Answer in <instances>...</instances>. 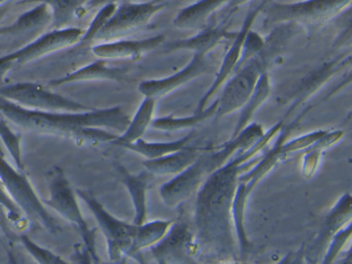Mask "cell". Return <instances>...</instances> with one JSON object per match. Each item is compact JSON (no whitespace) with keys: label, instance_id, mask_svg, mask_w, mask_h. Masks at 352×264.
<instances>
[{"label":"cell","instance_id":"3","mask_svg":"<svg viewBox=\"0 0 352 264\" xmlns=\"http://www.w3.org/2000/svg\"><path fill=\"white\" fill-rule=\"evenodd\" d=\"M50 196L44 202L47 206L54 210L63 219L75 225L81 234L83 243L91 254L94 262L100 264V257L96 252V228H90L87 221L84 218L81 206L78 202L77 191L72 187L61 167L53 166L47 173Z\"/></svg>","mask_w":352,"mask_h":264},{"label":"cell","instance_id":"39","mask_svg":"<svg viewBox=\"0 0 352 264\" xmlns=\"http://www.w3.org/2000/svg\"><path fill=\"white\" fill-rule=\"evenodd\" d=\"M219 264H243V263H238V262L234 261V262H224V263H219Z\"/></svg>","mask_w":352,"mask_h":264},{"label":"cell","instance_id":"40","mask_svg":"<svg viewBox=\"0 0 352 264\" xmlns=\"http://www.w3.org/2000/svg\"><path fill=\"white\" fill-rule=\"evenodd\" d=\"M351 247H352V243H351Z\"/></svg>","mask_w":352,"mask_h":264},{"label":"cell","instance_id":"20","mask_svg":"<svg viewBox=\"0 0 352 264\" xmlns=\"http://www.w3.org/2000/svg\"><path fill=\"white\" fill-rule=\"evenodd\" d=\"M127 72L123 68L113 67L107 60L100 59L94 63L79 68L63 78L49 82L50 87H60L71 82H88V80H112V82H124L127 80Z\"/></svg>","mask_w":352,"mask_h":264},{"label":"cell","instance_id":"25","mask_svg":"<svg viewBox=\"0 0 352 264\" xmlns=\"http://www.w3.org/2000/svg\"><path fill=\"white\" fill-rule=\"evenodd\" d=\"M174 223L173 220H154L138 226L129 258H137L144 249L157 245L166 237Z\"/></svg>","mask_w":352,"mask_h":264},{"label":"cell","instance_id":"13","mask_svg":"<svg viewBox=\"0 0 352 264\" xmlns=\"http://www.w3.org/2000/svg\"><path fill=\"white\" fill-rule=\"evenodd\" d=\"M209 162L207 154L201 156L192 165L160 188V195L166 206L174 208L197 196L203 186L205 177H209Z\"/></svg>","mask_w":352,"mask_h":264},{"label":"cell","instance_id":"23","mask_svg":"<svg viewBox=\"0 0 352 264\" xmlns=\"http://www.w3.org/2000/svg\"><path fill=\"white\" fill-rule=\"evenodd\" d=\"M156 102H157L156 99L145 97L140 107H138L133 119L131 120L129 127L117 138L115 142H113V144L121 146V148H125V146L142 140L147 130L152 126Z\"/></svg>","mask_w":352,"mask_h":264},{"label":"cell","instance_id":"24","mask_svg":"<svg viewBox=\"0 0 352 264\" xmlns=\"http://www.w3.org/2000/svg\"><path fill=\"white\" fill-rule=\"evenodd\" d=\"M91 0H21L22 4L46 3L50 6L54 16V29L69 28L76 19L82 16L87 10V4Z\"/></svg>","mask_w":352,"mask_h":264},{"label":"cell","instance_id":"28","mask_svg":"<svg viewBox=\"0 0 352 264\" xmlns=\"http://www.w3.org/2000/svg\"><path fill=\"white\" fill-rule=\"evenodd\" d=\"M270 91H271V85H270L269 76H267V72H263V76H261L258 82H257L256 88H255L250 100L243 107L242 113H241L240 119H239L238 124L234 128L232 138H236L245 128L248 127L251 118L253 117L258 107L265 102V99L269 96Z\"/></svg>","mask_w":352,"mask_h":264},{"label":"cell","instance_id":"21","mask_svg":"<svg viewBox=\"0 0 352 264\" xmlns=\"http://www.w3.org/2000/svg\"><path fill=\"white\" fill-rule=\"evenodd\" d=\"M232 0H199L182 8L174 20L175 27L182 30H203L208 21L220 8L228 6Z\"/></svg>","mask_w":352,"mask_h":264},{"label":"cell","instance_id":"38","mask_svg":"<svg viewBox=\"0 0 352 264\" xmlns=\"http://www.w3.org/2000/svg\"><path fill=\"white\" fill-rule=\"evenodd\" d=\"M140 264H146L145 261L144 260H142L141 262H140ZM157 264H166L164 261H157Z\"/></svg>","mask_w":352,"mask_h":264},{"label":"cell","instance_id":"4","mask_svg":"<svg viewBox=\"0 0 352 264\" xmlns=\"http://www.w3.org/2000/svg\"><path fill=\"white\" fill-rule=\"evenodd\" d=\"M1 187L7 190L8 193L15 200L16 204L25 212L30 222L56 234L60 232L56 219L50 214L45 206L44 200L41 199L30 183L24 171L14 167L5 156L1 158Z\"/></svg>","mask_w":352,"mask_h":264},{"label":"cell","instance_id":"2","mask_svg":"<svg viewBox=\"0 0 352 264\" xmlns=\"http://www.w3.org/2000/svg\"><path fill=\"white\" fill-rule=\"evenodd\" d=\"M0 111L8 121L26 131L65 138L78 146L115 142L119 135L108 129L123 133L131 120L121 107L81 113H47L25 109L5 98L0 99Z\"/></svg>","mask_w":352,"mask_h":264},{"label":"cell","instance_id":"10","mask_svg":"<svg viewBox=\"0 0 352 264\" xmlns=\"http://www.w3.org/2000/svg\"><path fill=\"white\" fill-rule=\"evenodd\" d=\"M263 72H265V63L263 58L259 56L249 60L236 69L226 82L221 95L217 99L216 117H224L228 113L243 109L250 100Z\"/></svg>","mask_w":352,"mask_h":264},{"label":"cell","instance_id":"1","mask_svg":"<svg viewBox=\"0 0 352 264\" xmlns=\"http://www.w3.org/2000/svg\"><path fill=\"white\" fill-rule=\"evenodd\" d=\"M267 144L259 140L244 154L230 159L204 182L195 196L193 231L201 264L236 261V239L232 208L240 175L246 162Z\"/></svg>","mask_w":352,"mask_h":264},{"label":"cell","instance_id":"31","mask_svg":"<svg viewBox=\"0 0 352 264\" xmlns=\"http://www.w3.org/2000/svg\"><path fill=\"white\" fill-rule=\"evenodd\" d=\"M1 206L7 210L8 220L16 227V229L23 230V229L28 228L30 219L28 218L21 208L16 204L11 195L8 193L5 188L1 190Z\"/></svg>","mask_w":352,"mask_h":264},{"label":"cell","instance_id":"33","mask_svg":"<svg viewBox=\"0 0 352 264\" xmlns=\"http://www.w3.org/2000/svg\"><path fill=\"white\" fill-rule=\"evenodd\" d=\"M351 237L352 221L345 228L342 229L336 235L335 239H333L331 245H329V249H327V253H325L324 257H323L322 261H321V264H333V261L342 253L344 248L348 245Z\"/></svg>","mask_w":352,"mask_h":264},{"label":"cell","instance_id":"36","mask_svg":"<svg viewBox=\"0 0 352 264\" xmlns=\"http://www.w3.org/2000/svg\"><path fill=\"white\" fill-rule=\"evenodd\" d=\"M122 1V0H91L89 3L87 4V10H98V8H102V6H107L110 3H117Z\"/></svg>","mask_w":352,"mask_h":264},{"label":"cell","instance_id":"7","mask_svg":"<svg viewBox=\"0 0 352 264\" xmlns=\"http://www.w3.org/2000/svg\"><path fill=\"white\" fill-rule=\"evenodd\" d=\"M166 6V0L121 4L96 35L94 43L120 41L139 32L147 27L154 16L164 10Z\"/></svg>","mask_w":352,"mask_h":264},{"label":"cell","instance_id":"8","mask_svg":"<svg viewBox=\"0 0 352 264\" xmlns=\"http://www.w3.org/2000/svg\"><path fill=\"white\" fill-rule=\"evenodd\" d=\"M77 194L87 204L100 226V231L104 235L110 261L117 263L129 258V250L133 245L138 225L125 222L113 216L90 192L78 189Z\"/></svg>","mask_w":352,"mask_h":264},{"label":"cell","instance_id":"32","mask_svg":"<svg viewBox=\"0 0 352 264\" xmlns=\"http://www.w3.org/2000/svg\"><path fill=\"white\" fill-rule=\"evenodd\" d=\"M118 6L119 4L117 3H110L102 6V8L98 10L96 16H94V21H92L91 24L88 27L87 30H85V34H84L83 38H82V41L80 43L85 45V43H94L96 35L102 30V27L107 24V22L110 20L111 16L116 12Z\"/></svg>","mask_w":352,"mask_h":264},{"label":"cell","instance_id":"30","mask_svg":"<svg viewBox=\"0 0 352 264\" xmlns=\"http://www.w3.org/2000/svg\"><path fill=\"white\" fill-rule=\"evenodd\" d=\"M20 241L25 248L26 251L32 255V257L38 264H74L73 262H67L59 257L53 252L49 251L46 248L41 247L38 243H34L32 239L26 234H21L19 236Z\"/></svg>","mask_w":352,"mask_h":264},{"label":"cell","instance_id":"12","mask_svg":"<svg viewBox=\"0 0 352 264\" xmlns=\"http://www.w3.org/2000/svg\"><path fill=\"white\" fill-rule=\"evenodd\" d=\"M85 34V30L77 27H69L65 29H54L43 35L38 41L32 43L21 51L10 55L1 56V61H7L16 66L25 65L30 62L36 61L41 58L46 57L55 52L74 47L81 43Z\"/></svg>","mask_w":352,"mask_h":264},{"label":"cell","instance_id":"5","mask_svg":"<svg viewBox=\"0 0 352 264\" xmlns=\"http://www.w3.org/2000/svg\"><path fill=\"white\" fill-rule=\"evenodd\" d=\"M54 16L46 3L36 4L34 8L22 14L10 26L0 29L1 56L21 51L38 41L43 35L53 30Z\"/></svg>","mask_w":352,"mask_h":264},{"label":"cell","instance_id":"27","mask_svg":"<svg viewBox=\"0 0 352 264\" xmlns=\"http://www.w3.org/2000/svg\"><path fill=\"white\" fill-rule=\"evenodd\" d=\"M218 101L212 103L209 107L203 111H195L192 116L188 117H168L157 118L152 122V128L162 130V131H178V130L189 129V128L199 126V124L210 119L212 116H216L217 111Z\"/></svg>","mask_w":352,"mask_h":264},{"label":"cell","instance_id":"29","mask_svg":"<svg viewBox=\"0 0 352 264\" xmlns=\"http://www.w3.org/2000/svg\"><path fill=\"white\" fill-rule=\"evenodd\" d=\"M8 120L1 115L0 120V136L3 144L7 148L8 152L13 158L16 167L19 170L24 171L23 153H22L21 134L14 131L9 125Z\"/></svg>","mask_w":352,"mask_h":264},{"label":"cell","instance_id":"17","mask_svg":"<svg viewBox=\"0 0 352 264\" xmlns=\"http://www.w3.org/2000/svg\"><path fill=\"white\" fill-rule=\"evenodd\" d=\"M166 39V37L164 34L138 41L120 39L109 43H96L92 47L91 52L100 59L137 60L164 45Z\"/></svg>","mask_w":352,"mask_h":264},{"label":"cell","instance_id":"37","mask_svg":"<svg viewBox=\"0 0 352 264\" xmlns=\"http://www.w3.org/2000/svg\"><path fill=\"white\" fill-rule=\"evenodd\" d=\"M8 259H9L10 264H20L18 261L17 256H16L15 252L11 249H7Z\"/></svg>","mask_w":352,"mask_h":264},{"label":"cell","instance_id":"11","mask_svg":"<svg viewBox=\"0 0 352 264\" xmlns=\"http://www.w3.org/2000/svg\"><path fill=\"white\" fill-rule=\"evenodd\" d=\"M155 261L166 264H201L197 259L195 231L185 220L174 223L168 234L157 245L150 248Z\"/></svg>","mask_w":352,"mask_h":264},{"label":"cell","instance_id":"15","mask_svg":"<svg viewBox=\"0 0 352 264\" xmlns=\"http://www.w3.org/2000/svg\"><path fill=\"white\" fill-rule=\"evenodd\" d=\"M213 72V64L208 56L193 55L191 61L180 72L168 78L143 80L140 84L139 90L144 97H151L158 100L195 78Z\"/></svg>","mask_w":352,"mask_h":264},{"label":"cell","instance_id":"16","mask_svg":"<svg viewBox=\"0 0 352 264\" xmlns=\"http://www.w3.org/2000/svg\"><path fill=\"white\" fill-rule=\"evenodd\" d=\"M265 3H267V1L263 2L257 8L249 10L242 29L234 37V41H232L230 47H228V52H226L223 60H222L221 64H220L215 80H214L212 86L210 87L209 90L201 97L197 111H205L207 109L208 102L213 97V95L217 92L218 89L236 72V68H238L239 64H240L241 58H242L243 49H244V43L245 41H246L247 35H248L249 31L251 30V27H252L255 19H256L257 14L263 10V8H265Z\"/></svg>","mask_w":352,"mask_h":264},{"label":"cell","instance_id":"14","mask_svg":"<svg viewBox=\"0 0 352 264\" xmlns=\"http://www.w3.org/2000/svg\"><path fill=\"white\" fill-rule=\"evenodd\" d=\"M352 221V194H344L323 221L318 234L309 247L307 257L312 264L322 261L336 235Z\"/></svg>","mask_w":352,"mask_h":264},{"label":"cell","instance_id":"35","mask_svg":"<svg viewBox=\"0 0 352 264\" xmlns=\"http://www.w3.org/2000/svg\"><path fill=\"white\" fill-rule=\"evenodd\" d=\"M277 264H306V261L300 252H290Z\"/></svg>","mask_w":352,"mask_h":264},{"label":"cell","instance_id":"18","mask_svg":"<svg viewBox=\"0 0 352 264\" xmlns=\"http://www.w3.org/2000/svg\"><path fill=\"white\" fill-rule=\"evenodd\" d=\"M116 165L121 183L126 187L127 192L131 198L133 208H135V219L133 224L143 225L146 223L148 212L147 193L153 186L156 175L144 169L139 173H131L123 165Z\"/></svg>","mask_w":352,"mask_h":264},{"label":"cell","instance_id":"34","mask_svg":"<svg viewBox=\"0 0 352 264\" xmlns=\"http://www.w3.org/2000/svg\"><path fill=\"white\" fill-rule=\"evenodd\" d=\"M74 264H96L92 258L91 254L88 251L85 245L78 243L76 245V251L73 257Z\"/></svg>","mask_w":352,"mask_h":264},{"label":"cell","instance_id":"26","mask_svg":"<svg viewBox=\"0 0 352 264\" xmlns=\"http://www.w3.org/2000/svg\"><path fill=\"white\" fill-rule=\"evenodd\" d=\"M193 136H195V133L192 132L180 140H172V142H146L142 138L135 144L125 146L124 148L145 157L147 160H151V159L168 156V155L187 148L189 142L192 140Z\"/></svg>","mask_w":352,"mask_h":264},{"label":"cell","instance_id":"6","mask_svg":"<svg viewBox=\"0 0 352 264\" xmlns=\"http://www.w3.org/2000/svg\"><path fill=\"white\" fill-rule=\"evenodd\" d=\"M0 98L7 99L25 109L47 113H81L92 109L36 82H17L1 87Z\"/></svg>","mask_w":352,"mask_h":264},{"label":"cell","instance_id":"9","mask_svg":"<svg viewBox=\"0 0 352 264\" xmlns=\"http://www.w3.org/2000/svg\"><path fill=\"white\" fill-rule=\"evenodd\" d=\"M352 0H302L294 3H275L267 10L273 22H294L322 26L343 12Z\"/></svg>","mask_w":352,"mask_h":264},{"label":"cell","instance_id":"19","mask_svg":"<svg viewBox=\"0 0 352 264\" xmlns=\"http://www.w3.org/2000/svg\"><path fill=\"white\" fill-rule=\"evenodd\" d=\"M236 34V33L232 34L228 32L223 24L216 27H207L188 38L178 39L168 43L166 53L187 50L192 52L193 55L208 56L222 41Z\"/></svg>","mask_w":352,"mask_h":264},{"label":"cell","instance_id":"22","mask_svg":"<svg viewBox=\"0 0 352 264\" xmlns=\"http://www.w3.org/2000/svg\"><path fill=\"white\" fill-rule=\"evenodd\" d=\"M201 156V150L187 146L183 150L173 153L168 156L162 157V158L151 159V160L146 159L145 161H143V165L145 169L155 175L156 177L177 175L188 168Z\"/></svg>","mask_w":352,"mask_h":264}]
</instances>
